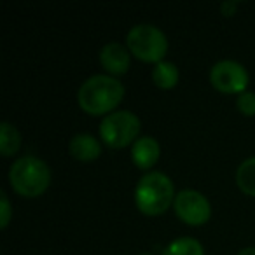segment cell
I'll use <instances>...</instances> for the list:
<instances>
[{"mask_svg": "<svg viewBox=\"0 0 255 255\" xmlns=\"http://www.w3.org/2000/svg\"><path fill=\"white\" fill-rule=\"evenodd\" d=\"M236 255H255V247H247L243 250H240Z\"/></svg>", "mask_w": 255, "mask_h": 255, "instance_id": "obj_18", "label": "cell"}, {"mask_svg": "<svg viewBox=\"0 0 255 255\" xmlns=\"http://www.w3.org/2000/svg\"><path fill=\"white\" fill-rule=\"evenodd\" d=\"M210 82L219 91L243 93L248 84V72L236 60H220L210 68Z\"/></svg>", "mask_w": 255, "mask_h": 255, "instance_id": "obj_7", "label": "cell"}, {"mask_svg": "<svg viewBox=\"0 0 255 255\" xmlns=\"http://www.w3.org/2000/svg\"><path fill=\"white\" fill-rule=\"evenodd\" d=\"M163 255H205L203 245L196 238L180 236L175 238L163 250Z\"/></svg>", "mask_w": 255, "mask_h": 255, "instance_id": "obj_11", "label": "cell"}, {"mask_svg": "<svg viewBox=\"0 0 255 255\" xmlns=\"http://www.w3.org/2000/svg\"><path fill=\"white\" fill-rule=\"evenodd\" d=\"M159 143L154 136H140L133 142L131 159L138 168H150L159 157Z\"/></svg>", "mask_w": 255, "mask_h": 255, "instance_id": "obj_9", "label": "cell"}, {"mask_svg": "<svg viewBox=\"0 0 255 255\" xmlns=\"http://www.w3.org/2000/svg\"><path fill=\"white\" fill-rule=\"evenodd\" d=\"M126 46L129 53L143 61H163L168 51V39L161 28L150 23H138L126 33Z\"/></svg>", "mask_w": 255, "mask_h": 255, "instance_id": "obj_4", "label": "cell"}, {"mask_svg": "<svg viewBox=\"0 0 255 255\" xmlns=\"http://www.w3.org/2000/svg\"><path fill=\"white\" fill-rule=\"evenodd\" d=\"M173 208L177 215L191 226H201L212 215V206L206 196L194 189H184L178 192L175 196Z\"/></svg>", "mask_w": 255, "mask_h": 255, "instance_id": "obj_6", "label": "cell"}, {"mask_svg": "<svg viewBox=\"0 0 255 255\" xmlns=\"http://www.w3.org/2000/svg\"><path fill=\"white\" fill-rule=\"evenodd\" d=\"M9 182L18 194L35 198L42 194L49 185V166L37 156H21L11 164Z\"/></svg>", "mask_w": 255, "mask_h": 255, "instance_id": "obj_3", "label": "cell"}, {"mask_svg": "<svg viewBox=\"0 0 255 255\" xmlns=\"http://www.w3.org/2000/svg\"><path fill=\"white\" fill-rule=\"evenodd\" d=\"M175 196L173 182L163 171H149L135 187V203L140 212L147 215L163 213L175 201Z\"/></svg>", "mask_w": 255, "mask_h": 255, "instance_id": "obj_2", "label": "cell"}, {"mask_svg": "<svg viewBox=\"0 0 255 255\" xmlns=\"http://www.w3.org/2000/svg\"><path fill=\"white\" fill-rule=\"evenodd\" d=\"M236 107L245 116H254L255 114V93L254 91H243L238 95Z\"/></svg>", "mask_w": 255, "mask_h": 255, "instance_id": "obj_15", "label": "cell"}, {"mask_svg": "<svg viewBox=\"0 0 255 255\" xmlns=\"http://www.w3.org/2000/svg\"><path fill=\"white\" fill-rule=\"evenodd\" d=\"M100 63L112 74H126L129 68V49L121 42H107L100 49Z\"/></svg>", "mask_w": 255, "mask_h": 255, "instance_id": "obj_8", "label": "cell"}, {"mask_svg": "<svg viewBox=\"0 0 255 255\" xmlns=\"http://www.w3.org/2000/svg\"><path fill=\"white\" fill-rule=\"evenodd\" d=\"M0 215H2V220H0V227L5 229L11 220V203H9V198L5 192H0Z\"/></svg>", "mask_w": 255, "mask_h": 255, "instance_id": "obj_16", "label": "cell"}, {"mask_svg": "<svg viewBox=\"0 0 255 255\" xmlns=\"http://www.w3.org/2000/svg\"><path fill=\"white\" fill-rule=\"evenodd\" d=\"M236 184L243 192L255 196V156L247 157L236 170Z\"/></svg>", "mask_w": 255, "mask_h": 255, "instance_id": "obj_14", "label": "cell"}, {"mask_svg": "<svg viewBox=\"0 0 255 255\" xmlns=\"http://www.w3.org/2000/svg\"><path fill=\"white\" fill-rule=\"evenodd\" d=\"M140 255H150V254H140Z\"/></svg>", "mask_w": 255, "mask_h": 255, "instance_id": "obj_19", "label": "cell"}, {"mask_svg": "<svg viewBox=\"0 0 255 255\" xmlns=\"http://www.w3.org/2000/svg\"><path fill=\"white\" fill-rule=\"evenodd\" d=\"M152 79L159 88L171 89L178 82L177 65L168 60L159 61V63H156V67H154V70H152Z\"/></svg>", "mask_w": 255, "mask_h": 255, "instance_id": "obj_13", "label": "cell"}, {"mask_svg": "<svg viewBox=\"0 0 255 255\" xmlns=\"http://www.w3.org/2000/svg\"><path fill=\"white\" fill-rule=\"evenodd\" d=\"M19 145H21L19 131L16 129L14 124H11L9 121H4V123L0 124V152H2V156L16 154Z\"/></svg>", "mask_w": 255, "mask_h": 255, "instance_id": "obj_12", "label": "cell"}, {"mask_svg": "<svg viewBox=\"0 0 255 255\" xmlns=\"http://www.w3.org/2000/svg\"><path fill=\"white\" fill-rule=\"evenodd\" d=\"M68 150L75 159L91 161L102 154V145H100L96 136L89 135V133H77L72 136L70 143H68Z\"/></svg>", "mask_w": 255, "mask_h": 255, "instance_id": "obj_10", "label": "cell"}, {"mask_svg": "<svg viewBox=\"0 0 255 255\" xmlns=\"http://www.w3.org/2000/svg\"><path fill=\"white\" fill-rule=\"evenodd\" d=\"M124 95V86L110 74H95L81 84L77 93L79 105L84 112L98 116L112 110Z\"/></svg>", "mask_w": 255, "mask_h": 255, "instance_id": "obj_1", "label": "cell"}, {"mask_svg": "<svg viewBox=\"0 0 255 255\" xmlns=\"http://www.w3.org/2000/svg\"><path fill=\"white\" fill-rule=\"evenodd\" d=\"M236 5H238V2H234V0H227V2H222V4H220V11H222V14L231 16L234 9H236Z\"/></svg>", "mask_w": 255, "mask_h": 255, "instance_id": "obj_17", "label": "cell"}, {"mask_svg": "<svg viewBox=\"0 0 255 255\" xmlns=\"http://www.w3.org/2000/svg\"><path fill=\"white\" fill-rule=\"evenodd\" d=\"M140 117L131 110H114L100 123V136L109 147L121 149L136 140L140 133Z\"/></svg>", "mask_w": 255, "mask_h": 255, "instance_id": "obj_5", "label": "cell"}]
</instances>
